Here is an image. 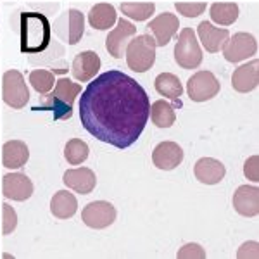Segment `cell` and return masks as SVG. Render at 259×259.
I'll use <instances>...</instances> for the list:
<instances>
[{
  "mask_svg": "<svg viewBox=\"0 0 259 259\" xmlns=\"http://www.w3.org/2000/svg\"><path fill=\"white\" fill-rule=\"evenodd\" d=\"M150 102L144 87L132 76L111 69L89 83L80 97L83 128L118 149L133 145L149 119Z\"/></svg>",
  "mask_w": 259,
  "mask_h": 259,
  "instance_id": "1",
  "label": "cell"
},
{
  "mask_svg": "<svg viewBox=\"0 0 259 259\" xmlns=\"http://www.w3.org/2000/svg\"><path fill=\"white\" fill-rule=\"evenodd\" d=\"M50 23L41 12H21V52L41 54L50 45Z\"/></svg>",
  "mask_w": 259,
  "mask_h": 259,
  "instance_id": "2",
  "label": "cell"
},
{
  "mask_svg": "<svg viewBox=\"0 0 259 259\" xmlns=\"http://www.w3.org/2000/svg\"><path fill=\"white\" fill-rule=\"evenodd\" d=\"M81 92L78 83H73L68 78H61L56 81V90L45 97V104L41 107H35V111H52L54 119H69L73 116V102Z\"/></svg>",
  "mask_w": 259,
  "mask_h": 259,
  "instance_id": "3",
  "label": "cell"
},
{
  "mask_svg": "<svg viewBox=\"0 0 259 259\" xmlns=\"http://www.w3.org/2000/svg\"><path fill=\"white\" fill-rule=\"evenodd\" d=\"M124 56L130 69L135 73H145L156 62V40L150 35H139L128 41Z\"/></svg>",
  "mask_w": 259,
  "mask_h": 259,
  "instance_id": "4",
  "label": "cell"
},
{
  "mask_svg": "<svg viewBox=\"0 0 259 259\" xmlns=\"http://www.w3.org/2000/svg\"><path fill=\"white\" fill-rule=\"evenodd\" d=\"M175 61L183 69H195L202 62V50L192 28H183L180 31L178 41L175 45Z\"/></svg>",
  "mask_w": 259,
  "mask_h": 259,
  "instance_id": "5",
  "label": "cell"
},
{
  "mask_svg": "<svg viewBox=\"0 0 259 259\" xmlns=\"http://www.w3.org/2000/svg\"><path fill=\"white\" fill-rule=\"evenodd\" d=\"M2 99L12 109H23L30 100V90L18 69H9L4 73Z\"/></svg>",
  "mask_w": 259,
  "mask_h": 259,
  "instance_id": "6",
  "label": "cell"
},
{
  "mask_svg": "<svg viewBox=\"0 0 259 259\" xmlns=\"http://www.w3.org/2000/svg\"><path fill=\"white\" fill-rule=\"evenodd\" d=\"M220 92V81L211 71H197L187 81V94L194 102H206L216 97Z\"/></svg>",
  "mask_w": 259,
  "mask_h": 259,
  "instance_id": "7",
  "label": "cell"
},
{
  "mask_svg": "<svg viewBox=\"0 0 259 259\" xmlns=\"http://www.w3.org/2000/svg\"><path fill=\"white\" fill-rule=\"evenodd\" d=\"M257 52V41L249 33H237L223 45V56L228 62H240Z\"/></svg>",
  "mask_w": 259,
  "mask_h": 259,
  "instance_id": "8",
  "label": "cell"
},
{
  "mask_svg": "<svg viewBox=\"0 0 259 259\" xmlns=\"http://www.w3.org/2000/svg\"><path fill=\"white\" fill-rule=\"evenodd\" d=\"M83 28H85V18L78 9L66 11L56 23L57 35L69 45H76L81 40Z\"/></svg>",
  "mask_w": 259,
  "mask_h": 259,
  "instance_id": "9",
  "label": "cell"
},
{
  "mask_svg": "<svg viewBox=\"0 0 259 259\" xmlns=\"http://www.w3.org/2000/svg\"><path fill=\"white\" fill-rule=\"evenodd\" d=\"M81 220L87 227L90 228H106L114 223L116 220V207L111 202L106 200H97V202H90L89 206L83 209Z\"/></svg>",
  "mask_w": 259,
  "mask_h": 259,
  "instance_id": "10",
  "label": "cell"
},
{
  "mask_svg": "<svg viewBox=\"0 0 259 259\" xmlns=\"http://www.w3.org/2000/svg\"><path fill=\"white\" fill-rule=\"evenodd\" d=\"M137 35V28L126 19L116 21V28L112 30L106 38V49L114 59H121L124 56V50L132 36Z\"/></svg>",
  "mask_w": 259,
  "mask_h": 259,
  "instance_id": "11",
  "label": "cell"
},
{
  "mask_svg": "<svg viewBox=\"0 0 259 259\" xmlns=\"http://www.w3.org/2000/svg\"><path fill=\"white\" fill-rule=\"evenodd\" d=\"M147 28L152 31V38L156 40V47H166L180 30V21L171 12H162V14L150 21Z\"/></svg>",
  "mask_w": 259,
  "mask_h": 259,
  "instance_id": "12",
  "label": "cell"
},
{
  "mask_svg": "<svg viewBox=\"0 0 259 259\" xmlns=\"http://www.w3.org/2000/svg\"><path fill=\"white\" fill-rule=\"evenodd\" d=\"M152 161L154 166L159 169L169 171L180 166V162L183 161V150L178 144L175 142H161L152 152Z\"/></svg>",
  "mask_w": 259,
  "mask_h": 259,
  "instance_id": "13",
  "label": "cell"
},
{
  "mask_svg": "<svg viewBox=\"0 0 259 259\" xmlns=\"http://www.w3.org/2000/svg\"><path fill=\"white\" fill-rule=\"evenodd\" d=\"M4 195L12 200H26L33 195L31 180L23 173H9L4 177Z\"/></svg>",
  "mask_w": 259,
  "mask_h": 259,
  "instance_id": "14",
  "label": "cell"
},
{
  "mask_svg": "<svg viewBox=\"0 0 259 259\" xmlns=\"http://www.w3.org/2000/svg\"><path fill=\"white\" fill-rule=\"evenodd\" d=\"M100 69V57L99 54H95L94 50H85V52H80L73 61V76L76 78L78 81H90L94 76H97Z\"/></svg>",
  "mask_w": 259,
  "mask_h": 259,
  "instance_id": "15",
  "label": "cell"
},
{
  "mask_svg": "<svg viewBox=\"0 0 259 259\" xmlns=\"http://www.w3.org/2000/svg\"><path fill=\"white\" fill-rule=\"evenodd\" d=\"M197 35L199 40L202 41L204 49L211 54H216L223 49V45L227 44V40L230 38V33L227 28H216L212 26L207 21H202L197 28Z\"/></svg>",
  "mask_w": 259,
  "mask_h": 259,
  "instance_id": "16",
  "label": "cell"
},
{
  "mask_svg": "<svg viewBox=\"0 0 259 259\" xmlns=\"http://www.w3.org/2000/svg\"><path fill=\"white\" fill-rule=\"evenodd\" d=\"M195 178L199 180L200 183L204 185H216L220 183L221 180L225 178V169L223 162H220L218 159H212V157H202L195 162V168H194Z\"/></svg>",
  "mask_w": 259,
  "mask_h": 259,
  "instance_id": "17",
  "label": "cell"
},
{
  "mask_svg": "<svg viewBox=\"0 0 259 259\" xmlns=\"http://www.w3.org/2000/svg\"><path fill=\"white\" fill-rule=\"evenodd\" d=\"M64 183L66 187L73 189L78 194L87 195L95 189L97 178H95L94 171L89 168H74V169H68L64 173Z\"/></svg>",
  "mask_w": 259,
  "mask_h": 259,
  "instance_id": "18",
  "label": "cell"
},
{
  "mask_svg": "<svg viewBox=\"0 0 259 259\" xmlns=\"http://www.w3.org/2000/svg\"><path fill=\"white\" fill-rule=\"evenodd\" d=\"M257 61H252L249 64L240 66L239 69H235V73L232 74V87L233 90L240 92V94H247L252 92L257 87L259 81V73H257Z\"/></svg>",
  "mask_w": 259,
  "mask_h": 259,
  "instance_id": "19",
  "label": "cell"
},
{
  "mask_svg": "<svg viewBox=\"0 0 259 259\" xmlns=\"http://www.w3.org/2000/svg\"><path fill=\"white\" fill-rule=\"evenodd\" d=\"M30 157V150L28 145L21 140H9L4 144L2 147V162L6 168L16 169V168H23L28 162Z\"/></svg>",
  "mask_w": 259,
  "mask_h": 259,
  "instance_id": "20",
  "label": "cell"
},
{
  "mask_svg": "<svg viewBox=\"0 0 259 259\" xmlns=\"http://www.w3.org/2000/svg\"><path fill=\"white\" fill-rule=\"evenodd\" d=\"M154 87H156L157 94L162 95V97H168L175 102L173 107H182V94H183V87L182 81L177 74L173 73H161L159 76L154 81Z\"/></svg>",
  "mask_w": 259,
  "mask_h": 259,
  "instance_id": "21",
  "label": "cell"
},
{
  "mask_svg": "<svg viewBox=\"0 0 259 259\" xmlns=\"http://www.w3.org/2000/svg\"><path fill=\"white\" fill-rule=\"evenodd\" d=\"M233 206L237 212L244 216H256L257 214V189L256 187H239L233 197Z\"/></svg>",
  "mask_w": 259,
  "mask_h": 259,
  "instance_id": "22",
  "label": "cell"
},
{
  "mask_svg": "<svg viewBox=\"0 0 259 259\" xmlns=\"http://www.w3.org/2000/svg\"><path fill=\"white\" fill-rule=\"evenodd\" d=\"M118 16L111 4H97L89 12V23L95 30H109L116 24Z\"/></svg>",
  "mask_w": 259,
  "mask_h": 259,
  "instance_id": "23",
  "label": "cell"
},
{
  "mask_svg": "<svg viewBox=\"0 0 259 259\" xmlns=\"http://www.w3.org/2000/svg\"><path fill=\"white\" fill-rule=\"evenodd\" d=\"M78 207L76 197L73 194H69L68 190H61L50 200V211L56 218L59 220H68L71 216H74Z\"/></svg>",
  "mask_w": 259,
  "mask_h": 259,
  "instance_id": "24",
  "label": "cell"
},
{
  "mask_svg": "<svg viewBox=\"0 0 259 259\" xmlns=\"http://www.w3.org/2000/svg\"><path fill=\"white\" fill-rule=\"evenodd\" d=\"M211 19L220 26H230L239 18V6L235 2H214L209 9Z\"/></svg>",
  "mask_w": 259,
  "mask_h": 259,
  "instance_id": "25",
  "label": "cell"
},
{
  "mask_svg": "<svg viewBox=\"0 0 259 259\" xmlns=\"http://www.w3.org/2000/svg\"><path fill=\"white\" fill-rule=\"evenodd\" d=\"M149 116L152 118V123L156 124L157 128H169L175 124V107L168 104L166 100H156L152 104L149 111Z\"/></svg>",
  "mask_w": 259,
  "mask_h": 259,
  "instance_id": "26",
  "label": "cell"
},
{
  "mask_svg": "<svg viewBox=\"0 0 259 259\" xmlns=\"http://www.w3.org/2000/svg\"><path fill=\"white\" fill-rule=\"evenodd\" d=\"M121 11L124 16L137 21H145L156 11L154 2H123L121 4Z\"/></svg>",
  "mask_w": 259,
  "mask_h": 259,
  "instance_id": "27",
  "label": "cell"
},
{
  "mask_svg": "<svg viewBox=\"0 0 259 259\" xmlns=\"http://www.w3.org/2000/svg\"><path fill=\"white\" fill-rule=\"evenodd\" d=\"M89 152H90L89 145H87L85 142L80 140V139L69 140L68 144H66V147H64V157H66V161H68L71 166L81 164V162L89 157Z\"/></svg>",
  "mask_w": 259,
  "mask_h": 259,
  "instance_id": "28",
  "label": "cell"
},
{
  "mask_svg": "<svg viewBox=\"0 0 259 259\" xmlns=\"http://www.w3.org/2000/svg\"><path fill=\"white\" fill-rule=\"evenodd\" d=\"M30 83L40 95H47L49 92L52 90V87L56 85V76H54L50 71L35 69V71H31V74H30Z\"/></svg>",
  "mask_w": 259,
  "mask_h": 259,
  "instance_id": "29",
  "label": "cell"
},
{
  "mask_svg": "<svg viewBox=\"0 0 259 259\" xmlns=\"http://www.w3.org/2000/svg\"><path fill=\"white\" fill-rule=\"evenodd\" d=\"M175 7L185 18H197L206 11V4L204 2H177Z\"/></svg>",
  "mask_w": 259,
  "mask_h": 259,
  "instance_id": "30",
  "label": "cell"
},
{
  "mask_svg": "<svg viewBox=\"0 0 259 259\" xmlns=\"http://www.w3.org/2000/svg\"><path fill=\"white\" fill-rule=\"evenodd\" d=\"M4 235H9L18 225V216L9 204H4Z\"/></svg>",
  "mask_w": 259,
  "mask_h": 259,
  "instance_id": "31",
  "label": "cell"
},
{
  "mask_svg": "<svg viewBox=\"0 0 259 259\" xmlns=\"http://www.w3.org/2000/svg\"><path fill=\"white\" fill-rule=\"evenodd\" d=\"M256 162H257V157H252L250 161L245 162V177L250 178L252 182H257V175L256 173H250V169L256 168Z\"/></svg>",
  "mask_w": 259,
  "mask_h": 259,
  "instance_id": "32",
  "label": "cell"
}]
</instances>
